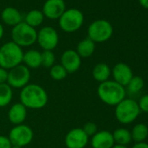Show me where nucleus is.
<instances>
[{
  "label": "nucleus",
  "mask_w": 148,
  "mask_h": 148,
  "mask_svg": "<svg viewBox=\"0 0 148 148\" xmlns=\"http://www.w3.org/2000/svg\"><path fill=\"white\" fill-rule=\"evenodd\" d=\"M19 99L27 109L39 110L47 105L48 93L40 85L28 84L21 89Z\"/></svg>",
  "instance_id": "obj_1"
},
{
  "label": "nucleus",
  "mask_w": 148,
  "mask_h": 148,
  "mask_svg": "<svg viewBox=\"0 0 148 148\" xmlns=\"http://www.w3.org/2000/svg\"><path fill=\"white\" fill-rule=\"evenodd\" d=\"M97 94L99 99L106 105L116 106L126 96V91L124 86L114 80H107L100 83L97 89Z\"/></svg>",
  "instance_id": "obj_2"
},
{
  "label": "nucleus",
  "mask_w": 148,
  "mask_h": 148,
  "mask_svg": "<svg viewBox=\"0 0 148 148\" xmlns=\"http://www.w3.org/2000/svg\"><path fill=\"white\" fill-rule=\"evenodd\" d=\"M23 49L10 41L5 43L0 47V67L7 71L23 63Z\"/></svg>",
  "instance_id": "obj_3"
},
{
  "label": "nucleus",
  "mask_w": 148,
  "mask_h": 148,
  "mask_svg": "<svg viewBox=\"0 0 148 148\" xmlns=\"http://www.w3.org/2000/svg\"><path fill=\"white\" fill-rule=\"evenodd\" d=\"M140 112L138 102L132 99L125 98L115 106L116 119L123 125H128L135 121Z\"/></svg>",
  "instance_id": "obj_4"
},
{
  "label": "nucleus",
  "mask_w": 148,
  "mask_h": 148,
  "mask_svg": "<svg viewBox=\"0 0 148 148\" xmlns=\"http://www.w3.org/2000/svg\"><path fill=\"white\" fill-rule=\"evenodd\" d=\"M38 32L35 28L28 25L25 22H21L12 30V41L16 45L23 47H28L37 42Z\"/></svg>",
  "instance_id": "obj_5"
},
{
  "label": "nucleus",
  "mask_w": 148,
  "mask_h": 148,
  "mask_svg": "<svg viewBox=\"0 0 148 148\" xmlns=\"http://www.w3.org/2000/svg\"><path fill=\"white\" fill-rule=\"evenodd\" d=\"M84 20V14L81 11L71 8L65 10L58 18V25L63 32L72 33L79 31L82 27Z\"/></svg>",
  "instance_id": "obj_6"
},
{
  "label": "nucleus",
  "mask_w": 148,
  "mask_h": 148,
  "mask_svg": "<svg viewBox=\"0 0 148 148\" xmlns=\"http://www.w3.org/2000/svg\"><path fill=\"white\" fill-rule=\"evenodd\" d=\"M88 37L96 43H104L109 40L113 33V28L111 23L105 19H98L93 21L87 30Z\"/></svg>",
  "instance_id": "obj_7"
},
{
  "label": "nucleus",
  "mask_w": 148,
  "mask_h": 148,
  "mask_svg": "<svg viewBox=\"0 0 148 148\" xmlns=\"http://www.w3.org/2000/svg\"><path fill=\"white\" fill-rule=\"evenodd\" d=\"M31 70L21 64L8 71L7 84L12 89H22L30 84Z\"/></svg>",
  "instance_id": "obj_8"
},
{
  "label": "nucleus",
  "mask_w": 148,
  "mask_h": 148,
  "mask_svg": "<svg viewBox=\"0 0 148 148\" xmlns=\"http://www.w3.org/2000/svg\"><path fill=\"white\" fill-rule=\"evenodd\" d=\"M33 137L34 132L32 129L25 124L14 125L8 134V138L12 145L20 146L22 148L31 144Z\"/></svg>",
  "instance_id": "obj_9"
},
{
  "label": "nucleus",
  "mask_w": 148,
  "mask_h": 148,
  "mask_svg": "<svg viewBox=\"0 0 148 148\" xmlns=\"http://www.w3.org/2000/svg\"><path fill=\"white\" fill-rule=\"evenodd\" d=\"M58 34L51 26H45L38 32L37 43L44 51H53L58 45Z\"/></svg>",
  "instance_id": "obj_10"
},
{
  "label": "nucleus",
  "mask_w": 148,
  "mask_h": 148,
  "mask_svg": "<svg viewBox=\"0 0 148 148\" xmlns=\"http://www.w3.org/2000/svg\"><path fill=\"white\" fill-rule=\"evenodd\" d=\"M89 138L82 128H73L66 133L64 145L66 148H86L90 141Z\"/></svg>",
  "instance_id": "obj_11"
},
{
  "label": "nucleus",
  "mask_w": 148,
  "mask_h": 148,
  "mask_svg": "<svg viewBox=\"0 0 148 148\" xmlns=\"http://www.w3.org/2000/svg\"><path fill=\"white\" fill-rule=\"evenodd\" d=\"M81 58L75 50H66L60 57V64L65 69L68 74L76 72L81 66Z\"/></svg>",
  "instance_id": "obj_12"
},
{
  "label": "nucleus",
  "mask_w": 148,
  "mask_h": 148,
  "mask_svg": "<svg viewBox=\"0 0 148 148\" xmlns=\"http://www.w3.org/2000/svg\"><path fill=\"white\" fill-rule=\"evenodd\" d=\"M65 10V2L64 0H46L43 5L42 12L45 18L51 20H58Z\"/></svg>",
  "instance_id": "obj_13"
},
{
  "label": "nucleus",
  "mask_w": 148,
  "mask_h": 148,
  "mask_svg": "<svg viewBox=\"0 0 148 148\" xmlns=\"http://www.w3.org/2000/svg\"><path fill=\"white\" fill-rule=\"evenodd\" d=\"M112 80L125 87L133 77L132 68L125 63H118L112 69Z\"/></svg>",
  "instance_id": "obj_14"
},
{
  "label": "nucleus",
  "mask_w": 148,
  "mask_h": 148,
  "mask_svg": "<svg viewBox=\"0 0 148 148\" xmlns=\"http://www.w3.org/2000/svg\"><path fill=\"white\" fill-rule=\"evenodd\" d=\"M90 141L92 148H112L115 145L112 133L106 130L98 131Z\"/></svg>",
  "instance_id": "obj_15"
},
{
  "label": "nucleus",
  "mask_w": 148,
  "mask_h": 148,
  "mask_svg": "<svg viewBox=\"0 0 148 148\" xmlns=\"http://www.w3.org/2000/svg\"><path fill=\"white\" fill-rule=\"evenodd\" d=\"M27 110L28 109L20 102L13 104L8 111L7 116L9 121L14 125L24 124L27 118Z\"/></svg>",
  "instance_id": "obj_16"
},
{
  "label": "nucleus",
  "mask_w": 148,
  "mask_h": 148,
  "mask_svg": "<svg viewBox=\"0 0 148 148\" xmlns=\"http://www.w3.org/2000/svg\"><path fill=\"white\" fill-rule=\"evenodd\" d=\"M1 19L5 25L14 27L22 22V15L18 9L14 7H6L1 12Z\"/></svg>",
  "instance_id": "obj_17"
},
{
  "label": "nucleus",
  "mask_w": 148,
  "mask_h": 148,
  "mask_svg": "<svg viewBox=\"0 0 148 148\" xmlns=\"http://www.w3.org/2000/svg\"><path fill=\"white\" fill-rule=\"evenodd\" d=\"M23 64L31 69H38L42 66V56L41 52L38 50H29L24 52Z\"/></svg>",
  "instance_id": "obj_18"
},
{
  "label": "nucleus",
  "mask_w": 148,
  "mask_h": 148,
  "mask_svg": "<svg viewBox=\"0 0 148 148\" xmlns=\"http://www.w3.org/2000/svg\"><path fill=\"white\" fill-rule=\"evenodd\" d=\"M92 75L94 80L100 84L109 80L112 75V69L106 63H99L93 67Z\"/></svg>",
  "instance_id": "obj_19"
},
{
  "label": "nucleus",
  "mask_w": 148,
  "mask_h": 148,
  "mask_svg": "<svg viewBox=\"0 0 148 148\" xmlns=\"http://www.w3.org/2000/svg\"><path fill=\"white\" fill-rule=\"evenodd\" d=\"M95 48V43L89 38H86L79 42L75 51L80 56L81 58H87L94 53Z\"/></svg>",
  "instance_id": "obj_20"
},
{
  "label": "nucleus",
  "mask_w": 148,
  "mask_h": 148,
  "mask_svg": "<svg viewBox=\"0 0 148 148\" xmlns=\"http://www.w3.org/2000/svg\"><path fill=\"white\" fill-rule=\"evenodd\" d=\"M112 133V137H113L115 145H126L127 146V145H129L132 141L131 132L128 129L118 128Z\"/></svg>",
  "instance_id": "obj_21"
},
{
  "label": "nucleus",
  "mask_w": 148,
  "mask_h": 148,
  "mask_svg": "<svg viewBox=\"0 0 148 148\" xmlns=\"http://www.w3.org/2000/svg\"><path fill=\"white\" fill-rule=\"evenodd\" d=\"M131 135L135 143L144 142L148 137V126L144 123L136 124L131 131Z\"/></svg>",
  "instance_id": "obj_22"
},
{
  "label": "nucleus",
  "mask_w": 148,
  "mask_h": 148,
  "mask_svg": "<svg viewBox=\"0 0 148 148\" xmlns=\"http://www.w3.org/2000/svg\"><path fill=\"white\" fill-rule=\"evenodd\" d=\"M44 19H45V16H44L42 11L35 9V10L30 11L26 14L24 22L26 23L28 25L36 29V27H38L43 24Z\"/></svg>",
  "instance_id": "obj_23"
},
{
  "label": "nucleus",
  "mask_w": 148,
  "mask_h": 148,
  "mask_svg": "<svg viewBox=\"0 0 148 148\" xmlns=\"http://www.w3.org/2000/svg\"><path fill=\"white\" fill-rule=\"evenodd\" d=\"M13 98V89L7 84L0 85V107H6L9 106Z\"/></svg>",
  "instance_id": "obj_24"
},
{
  "label": "nucleus",
  "mask_w": 148,
  "mask_h": 148,
  "mask_svg": "<svg viewBox=\"0 0 148 148\" xmlns=\"http://www.w3.org/2000/svg\"><path fill=\"white\" fill-rule=\"evenodd\" d=\"M144 86H145L144 79L140 76H133L125 88V91H127L130 94H137L142 91Z\"/></svg>",
  "instance_id": "obj_25"
},
{
  "label": "nucleus",
  "mask_w": 148,
  "mask_h": 148,
  "mask_svg": "<svg viewBox=\"0 0 148 148\" xmlns=\"http://www.w3.org/2000/svg\"><path fill=\"white\" fill-rule=\"evenodd\" d=\"M68 75L65 69L60 64H55L50 68V76L55 81H61Z\"/></svg>",
  "instance_id": "obj_26"
},
{
  "label": "nucleus",
  "mask_w": 148,
  "mask_h": 148,
  "mask_svg": "<svg viewBox=\"0 0 148 148\" xmlns=\"http://www.w3.org/2000/svg\"><path fill=\"white\" fill-rule=\"evenodd\" d=\"M42 56V66L45 68H51L55 64L56 56L52 51H43L41 52Z\"/></svg>",
  "instance_id": "obj_27"
},
{
  "label": "nucleus",
  "mask_w": 148,
  "mask_h": 148,
  "mask_svg": "<svg viewBox=\"0 0 148 148\" xmlns=\"http://www.w3.org/2000/svg\"><path fill=\"white\" fill-rule=\"evenodd\" d=\"M82 129L89 138H92L99 131L98 130V125L94 122H87V123H86L83 125Z\"/></svg>",
  "instance_id": "obj_28"
},
{
  "label": "nucleus",
  "mask_w": 148,
  "mask_h": 148,
  "mask_svg": "<svg viewBox=\"0 0 148 148\" xmlns=\"http://www.w3.org/2000/svg\"><path fill=\"white\" fill-rule=\"evenodd\" d=\"M140 112L145 113H148V94H145L141 96L138 102Z\"/></svg>",
  "instance_id": "obj_29"
},
{
  "label": "nucleus",
  "mask_w": 148,
  "mask_h": 148,
  "mask_svg": "<svg viewBox=\"0 0 148 148\" xmlns=\"http://www.w3.org/2000/svg\"><path fill=\"white\" fill-rule=\"evenodd\" d=\"M12 145L8 136L0 135V148H12Z\"/></svg>",
  "instance_id": "obj_30"
},
{
  "label": "nucleus",
  "mask_w": 148,
  "mask_h": 148,
  "mask_svg": "<svg viewBox=\"0 0 148 148\" xmlns=\"http://www.w3.org/2000/svg\"><path fill=\"white\" fill-rule=\"evenodd\" d=\"M7 79H8V71L0 67V85L7 83Z\"/></svg>",
  "instance_id": "obj_31"
},
{
  "label": "nucleus",
  "mask_w": 148,
  "mask_h": 148,
  "mask_svg": "<svg viewBox=\"0 0 148 148\" xmlns=\"http://www.w3.org/2000/svg\"><path fill=\"white\" fill-rule=\"evenodd\" d=\"M132 148H148V143L146 142H138V143H135Z\"/></svg>",
  "instance_id": "obj_32"
},
{
  "label": "nucleus",
  "mask_w": 148,
  "mask_h": 148,
  "mask_svg": "<svg viewBox=\"0 0 148 148\" xmlns=\"http://www.w3.org/2000/svg\"><path fill=\"white\" fill-rule=\"evenodd\" d=\"M138 2H139L141 6L148 9V0H138Z\"/></svg>",
  "instance_id": "obj_33"
},
{
  "label": "nucleus",
  "mask_w": 148,
  "mask_h": 148,
  "mask_svg": "<svg viewBox=\"0 0 148 148\" xmlns=\"http://www.w3.org/2000/svg\"><path fill=\"white\" fill-rule=\"evenodd\" d=\"M4 33H5V30H4V27L3 25L0 24V40L2 39L3 36H4Z\"/></svg>",
  "instance_id": "obj_34"
},
{
  "label": "nucleus",
  "mask_w": 148,
  "mask_h": 148,
  "mask_svg": "<svg viewBox=\"0 0 148 148\" xmlns=\"http://www.w3.org/2000/svg\"><path fill=\"white\" fill-rule=\"evenodd\" d=\"M112 148H129L126 145H114Z\"/></svg>",
  "instance_id": "obj_35"
},
{
  "label": "nucleus",
  "mask_w": 148,
  "mask_h": 148,
  "mask_svg": "<svg viewBox=\"0 0 148 148\" xmlns=\"http://www.w3.org/2000/svg\"><path fill=\"white\" fill-rule=\"evenodd\" d=\"M12 148H22V147H20V146H17V145H12Z\"/></svg>",
  "instance_id": "obj_36"
}]
</instances>
